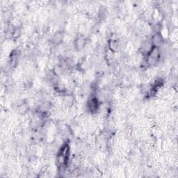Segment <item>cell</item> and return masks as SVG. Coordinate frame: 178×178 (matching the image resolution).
Returning <instances> with one entry per match:
<instances>
[{"label":"cell","instance_id":"cell-1","mask_svg":"<svg viewBox=\"0 0 178 178\" xmlns=\"http://www.w3.org/2000/svg\"><path fill=\"white\" fill-rule=\"evenodd\" d=\"M161 57V52L159 48L153 47L150 52L146 55V63L149 66L156 65V63L159 61Z\"/></svg>","mask_w":178,"mask_h":178},{"label":"cell","instance_id":"cell-2","mask_svg":"<svg viewBox=\"0 0 178 178\" xmlns=\"http://www.w3.org/2000/svg\"><path fill=\"white\" fill-rule=\"evenodd\" d=\"M150 41L152 42L153 47L159 48L163 44L164 38L160 33H155L151 38Z\"/></svg>","mask_w":178,"mask_h":178},{"label":"cell","instance_id":"cell-3","mask_svg":"<svg viewBox=\"0 0 178 178\" xmlns=\"http://www.w3.org/2000/svg\"><path fill=\"white\" fill-rule=\"evenodd\" d=\"M108 47L110 51L113 52H118L119 49H120V43H119V42L117 41V40L111 39L110 41H109Z\"/></svg>","mask_w":178,"mask_h":178},{"label":"cell","instance_id":"cell-4","mask_svg":"<svg viewBox=\"0 0 178 178\" xmlns=\"http://www.w3.org/2000/svg\"><path fill=\"white\" fill-rule=\"evenodd\" d=\"M75 47L77 49H81L86 44V39L83 36H79L75 41Z\"/></svg>","mask_w":178,"mask_h":178},{"label":"cell","instance_id":"cell-5","mask_svg":"<svg viewBox=\"0 0 178 178\" xmlns=\"http://www.w3.org/2000/svg\"><path fill=\"white\" fill-rule=\"evenodd\" d=\"M63 39V35L61 32L56 33L52 38V41L54 44L58 45L62 42Z\"/></svg>","mask_w":178,"mask_h":178},{"label":"cell","instance_id":"cell-6","mask_svg":"<svg viewBox=\"0 0 178 178\" xmlns=\"http://www.w3.org/2000/svg\"><path fill=\"white\" fill-rule=\"evenodd\" d=\"M18 111L20 113H25L27 111V105L25 104H22L18 107Z\"/></svg>","mask_w":178,"mask_h":178}]
</instances>
